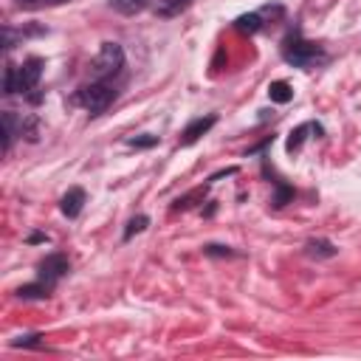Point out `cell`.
<instances>
[{
    "mask_svg": "<svg viewBox=\"0 0 361 361\" xmlns=\"http://www.w3.org/2000/svg\"><path fill=\"white\" fill-rule=\"evenodd\" d=\"M121 68H124V48L118 42H102L96 56H93V62H90L93 76L104 82V79L116 76Z\"/></svg>",
    "mask_w": 361,
    "mask_h": 361,
    "instance_id": "1",
    "label": "cell"
},
{
    "mask_svg": "<svg viewBox=\"0 0 361 361\" xmlns=\"http://www.w3.org/2000/svg\"><path fill=\"white\" fill-rule=\"evenodd\" d=\"M113 99H116V90H113L107 82H102V79H96V82H90V85H85V87L79 90V104H82L85 110H90V113L107 110V107L113 104Z\"/></svg>",
    "mask_w": 361,
    "mask_h": 361,
    "instance_id": "2",
    "label": "cell"
},
{
    "mask_svg": "<svg viewBox=\"0 0 361 361\" xmlns=\"http://www.w3.org/2000/svg\"><path fill=\"white\" fill-rule=\"evenodd\" d=\"M39 76H42V59L34 56V59L23 62L20 68H14V90L25 93V90H31V87H37Z\"/></svg>",
    "mask_w": 361,
    "mask_h": 361,
    "instance_id": "3",
    "label": "cell"
},
{
    "mask_svg": "<svg viewBox=\"0 0 361 361\" xmlns=\"http://www.w3.org/2000/svg\"><path fill=\"white\" fill-rule=\"evenodd\" d=\"M285 59L293 62V65H299V68H310L316 59H322V51H319V45H313V42H302V39H296L293 45H288Z\"/></svg>",
    "mask_w": 361,
    "mask_h": 361,
    "instance_id": "4",
    "label": "cell"
},
{
    "mask_svg": "<svg viewBox=\"0 0 361 361\" xmlns=\"http://www.w3.org/2000/svg\"><path fill=\"white\" fill-rule=\"evenodd\" d=\"M71 271V262L65 254H48L42 262H39V276L45 282H56L59 276H65Z\"/></svg>",
    "mask_w": 361,
    "mask_h": 361,
    "instance_id": "5",
    "label": "cell"
},
{
    "mask_svg": "<svg viewBox=\"0 0 361 361\" xmlns=\"http://www.w3.org/2000/svg\"><path fill=\"white\" fill-rule=\"evenodd\" d=\"M214 121H217L214 116H206V118H195V121H192V124L183 130V135H180V144H183V147L195 144L200 135H206V133L214 127Z\"/></svg>",
    "mask_w": 361,
    "mask_h": 361,
    "instance_id": "6",
    "label": "cell"
},
{
    "mask_svg": "<svg viewBox=\"0 0 361 361\" xmlns=\"http://www.w3.org/2000/svg\"><path fill=\"white\" fill-rule=\"evenodd\" d=\"M82 206H85V189H79V186L68 189L62 195V200H59V209H62L65 217H76L82 212Z\"/></svg>",
    "mask_w": 361,
    "mask_h": 361,
    "instance_id": "7",
    "label": "cell"
},
{
    "mask_svg": "<svg viewBox=\"0 0 361 361\" xmlns=\"http://www.w3.org/2000/svg\"><path fill=\"white\" fill-rule=\"evenodd\" d=\"M192 0H155V14L158 17H178L180 11L189 8Z\"/></svg>",
    "mask_w": 361,
    "mask_h": 361,
    "instance_id": "8",
    "label": "cell"
},
{
    "mask_svg": "<svg viewBox=\"0 0 361 361\" xmlns=\"http://www.w3.org/2000/svg\"><path fill=\"white\" fill-rule=\"evenodd\" d=\"M268 96H271V102H276V104H288V102L293 99V87L279 79V82H271V85H268Z\"/></svg>",
    "mask_w": 361,
    "mask_h": 361,
    "instance_id": "9",
    "label": "cell"
},
{
    "mask_svg": "<svg viewBox=\"0 0 361 361\" xmlns=\"http://www.w3.org/2000/svg\"><path fill=\"white\" fill-rule=\"evenodd\" d=\"M237 31H243V34H257L259 28H262V20H259V14L257 11H251V14H243V17H237Z\"/></svg>",
    "mask_w": 361,
    "mask_h": 361,
    "instance_id": "10",
    "label": "cell"
},
{
    "mask_svg": "<svg viewBox=\"0 0 361 361\" xmlns=\"http://www.w3.org/2000/svg\"><path fill=\"white\" fill-rule=\"evenodd\" d=\"M110 6L116 8V11H121V14H138V11H144L147 8V0H110Z\"/></svg>",
    "mask_w": 361,
    "mask_h": 361,
    "instance_id": "11",
    "label": "cell"
},
{
    "mask_svg": "<svg viewBox=\"0 0 361 361\" xmlns=\"http://www.w3.org/2000/svg\"><path fill=\"white\" fill-rule=\"evenodd\" d=\"M307 254L310 257H333L336 254V245L327 243V240H310L307 243Z\"/></svg>",
    "mask_w": 361,
    "mask_h": 361,
    "instance_id": "12",
    "label": "cell"
},
{
    "mask_svg": "<svg viewBox=\"0 0 361 361\" xmlns=\"http://www.w3.org/2000/svg\"><path fill=\"white\" fill-rule=\"evenodd\" d=\"M17 296L20 299H45L48 296V285H23L20 290H17Z\"/></svg>",
    "mask_w": 361,
    "mask_h": 361,
    "instance_id": "13",
    "label": "cell"
},
{
    "mask_svg": "<svg viewBox=\"0 0 361 361\" xmlns=\"http://www.w3.org/2000/svg\"><path fill=\"white\" fill-rule=\"evenodd\" d=\"M147 226H149V217H147V214H138V217H133V220L127 223V228H124V237L130 240L133 234H138V231H144Z\"/></svg>",
    "mask_w": 361,
    "mask_h": 361,
    "instance_id": "14",
    "label": "cell"
},
{
    "mask_svg": "<svg viewBox=\"0 0 361 361\" xmlns=\"http://www.w3.org/2000/svg\"><path fill=\"white\" fill-rule=\"evenodd\" d=\"M310 127H313V124H302V127H296V130L290 133V138H288V149H290V152L302 147V141H305V133H307Z\"/></svg>",
    "mask_w": 361,
    "mask_h": 361,
    "instance_id": "15",
    "label": "cell"
},
{
    "mask_svg": "<svg viewBox=\"0 0 361 361\" xmlns=\"http://www.w3.org/2000/svg\"><path fill=\"white\" fill-rule=\"evenodd\" d=\"M155 141H158L155 135H135V138H130L127 144H130V147H152Z\"/></svg>",
    "mask_w": 361,
    "mask_h": 361,
    "instance_id": "16",
    "label": "cell"
},
{
    "mask_svg": "<svg viewBox=\"0 0 361 361\" xmlns=\"http://www.w3.org/2000/svg\"><path fill=\"white\" fill-rule=\"evenodd\" d=\"M206 254H212V257H231V251L226 245H206Z\"/></svg>",
    "mask_w": 361,
    "mask_h": 361,
    "instance_id": "17",
    "label": "cell"
},
{
    "mask_svg": "<svg viewBox=\"0 0 361 361\" xmlns=\"http://www.w3.org/2000/svg\"><path fill=\"white\" fill-rule=\"evenodd\" d=\"M6 93H17V90H14V68H11V65L6 68Z\"/></svg>",
    "mask_w": 361,
    "mask_h": 361,
    "instance_id": "18",
    "label": "cell"
},
{
    "mask_svg": "<svg viewBox=\"0 0 361 361\" xmlns=\"http://www.w3.org/2000/svg\"><path fill=\"white\" fill-rule=\"evenodd\" d=\"M20 6H45V3H62V0H17Z\"/></svg>",
    "mask_w": 361,
    "mask_h": 361,
    "instance_id": "19",
    "label": "cell"
},
{
    "mask_svg": "<svg viewBox=\"0 0 361 361\" xmlns=\"http://www.w3.org/2000/svg\"><path fill=\"white\" fill-rule=\"evenodd\" d=\"M288 197H290V192H288V189H279V195H276V200H274V203H276V206H282Z\"/></svg>",
    "mask_w": 361,
    "mask_h": 361,
    "instance_id": "20",
    "label": "cell"
},
{
    "mask_svg": "<svg viewBox=\"0 0 361 361\" xmlns=\"http://www.w3.org/2000/svg\"><path fill=\"white\" fill-rule=\"evenodd\" d=\"M45 240H48L45 234H31V237H28V243H45Z\"/></svg>",
    "mask_w": 361,
    "mask_h": 361,
    "instance_id": "21",
    "label": "cell"
}]
</instances>
